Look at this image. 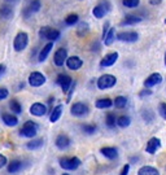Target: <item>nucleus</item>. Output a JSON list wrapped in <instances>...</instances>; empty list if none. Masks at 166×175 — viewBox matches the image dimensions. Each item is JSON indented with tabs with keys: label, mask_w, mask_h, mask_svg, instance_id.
<instances>
[{
	"label": "nucleus",
	"mask_w": 166,
	"mask_h": 175,
	"mask_svg": "<svg viewBox=\"0 0 166 175\" xmlns=\"http://www.w3.org/2000/svg\"><path fill=\"white\" fill-rule=\"evenodd\" d=\"M82 161L77 156H64L59 158V166L65 171H75L81 167Z\"/></svg>",
	"instance_id": "f257e3e1"
},
{
	"label": "nucleus",
	"mask_w": 166,
	"mask_h": 175,
	"mask_svg": "<svg viewBox=\"0 0 166 175\" xmlns=\"http://www.w3.org/2000/svg\"><path fill=\"white\" fill-rule=\"evenodd\" d=\"M38 131H39V125L35 121H26L22 125V127L20 128L18 135L21 138L34 139V138H37Z\"/></svg>",
	"instance_id": "f03ea898"
},
{
	"label": "nucleus",
	"mask_w": 166,
	"mask_h": 175,
	"mask_svg": "<svg viewBox=\"0 0 166 175\" xmlns=\"http://www.w3.org/2000/svg\"><path fill=\"white\" fill-rule=\"evenodd\" d=\"M117 84V78L113 74H102L96 79V87L100 91H107L113 87H116Z\"/></svg>",
	"instance_id": "7ed1b4c3"
},
{
	"label": "nucleus",
	"mask_w": 166,
	"mask_h": 175,
	"mask_svg": "<svg viewBox=\"0 0 166 175\" xmlns=\"http://www.w3.org/2000/svg\"><path fill=\"white\" fill-rule=\"evenodd\" d=\"M39 38L42 39V40H47V42H57L61 37V32H60V30L57 29H53V28H49V26H43V28H40L38 32Z\"/></svg>",
	"instance_id": "20e7f679"
},
{
	"label": "nucleus",
	"mask_w": 166,
	"mask_h": 175,
	"mask_svg": "<svg viewBox=\"0 0 166 175\" xmlns=\"http://www.w3.org/2000/svg\"><path fill=\"white\" fill-rule=\"evenodd\" d=\"M29 46V34L26 31H18L13 39V49L14 52H22Z\"/></svg>",
	"instance_id": "39448f33"
},
{
	"label": "nucleus",
	"mask_w": 166,
	"mask_h": 175,
	"mask_svg": "<svg viewBox=\"0 0 166 175\" xmlns=\"http://www.w3.org/2000/svg\"><path fill=\"white\" fill-rule=\"evenodd\" d=\"M110 9H112V4H110L109 0H100V1H99L97 4L93 7L92 14H93L95 18L101 20V18H104L108 13H109Z\"/></svg>",
	"instance_id": "423d86ee"
},
{
	"label": "nucleus",
	"mask_w": 166,
	"mask_h": 175,
	"mask_svg": "<svg viewBox=\"0 0 166 175\" xmlns=\"http://www.w3.org/2000/svg\"><path fill=\"white\" fill-rule=\"evenodd\" d=\"M90 113V107L88 104L83 101H77L70 105V114L75 118H83L87 117Z\"/></svg>",
	"instance_id": "0eeeda50"
},
{
	"label": "nucleus",
	"mask_w": 166,
	"mask_h": 175,
	"mask_svg": "<svg viewBox=\"0 0 166 175\" xmlns=\"http://www.w3.org/2000/svg\"><path fill=\"white\" fill-rule=\"evenodd\" d=\"M46 82H47V77L42 71H31L28 77L29 86L34 87V88H39L43 84H46Z\"/></svg>",
	"instance_id": "6e6552de"
},
{
	"label": "nucleus",
	"mask_w": 166,
	"mask_h": 175,
	"mask_svg": "<svg viewBox=\"0 0 166 175\" xmlns=\"http://www.w3.org/2000/svg\"><path fill=\"white\" fill-rule=\"evenodd\" d=\"M73 83H74L73 78H71L69 74L60 73L56 77V84L62 90V92H64V93L69 92V90H70V87L73 86Z\"/></svg>",
	"instance_id": "1a4fd4ad"
},
{
	"label": "nucleus",
	"mask_w": 166,
	"mask_h": 175,
	"mask_svg": "<svg viewBox=\"0 0 166 175\" xmlns=\"http://www.w3.org/2000/svg\"><path fill=\"white\" fill-rule=\"evenodd\" d=\"M117 40L122 43H136L139 40V34L134 30H123L117 32Z\"/></svg>",
	"instance_id": "9d476101"
},
{
	"label": "nucleus",
	"mask_w": 166,
	"mask_h": 175,
	"mask_svg": "<svg viewBox=\"0 0 166 175\" xmlns=\"http://www.w3.org/2000/svg\"><path fill=\"white\" fill-rule=\"evenodd\" d=\"M68 49L64 47L57 48L53 53V64H55L57 68H62L65 65L66 60H68Z\"/></svg>",
	"instance_id": "9b49d317"
},
{
	"label": "nucleus",
	"mask_w": 166,
	"mask_h": 175,
	"mask_svg": "<svg viewBox=\"0 0 166 175\" xmlns=\"http://www.w3.org/2000/svg\"><path fill=\"white\" fill-rule=\"evenodd\" d=\"M29 113L32 117H44L48 113V107L44 102H34L32 105H30Z\"/></svg>",
	"instance_id": "f8f14e48"
},
{
	"label": "nucleus",
	"mask_w": 166,
	"mask_h": 175,
	"mask_svg": "<svg viewBox=\"0 0 166 175\" xmlns=\"http://www.w3.org/2000/svg\"><path fill=\"white\" fill-rule=\"evenodd\" d=\"M118 57H119V53L117 52V51H113V52L107 53V55L101 59L100 68L105 69V68H110V66H113L117 61H118Z\"/></svg>",
	"instance_id": "ddd939ff"
},
{
	"label": "nucleus",
	"mask_w": 166,
	"mask_h": 175,
	"mask_svg": "<svg viewBox=\"0 0 166 175\" xmlns=\"http://www.w3.org/2000/svg\"><path fill=\"white\" fill-rule=\"evenodd\" d=\"M55 145L60 150H66L71 147V139L66 134H59L55 139Z\"/></svg>",
	"instance_id": "4468645a"
},
{
	"label": "nucleus",
	"mask_w": 166,
	"mask_h": 175,
	"mask_svg": "<svg viewBox=\"0 0 166 175\" xmlns=\"http://www.w3.org/2000/svg\"><path fill=\"white\" fill-rule=\"evenodd\" d=\"M25 167H26V165L22 159H12L7 165V173L13 175V174H17V173H20V171H22Z\"/></svg>",
	"instance_id": "2eb2a0df"
},
{
	"label": "nucleus",
	"mask_w": 166,
	"mask_h": 175,
	"mask_svg": "<svg viewBox=\"0 0 166 175\" xmlns=\"http://www.w3.org/2000/svg\"><path fill=\"white\" fill-rule=\"evenodd\" d=\"M65 66L71 71H77L79 70L83 66V60L79 56H69L68 60L65 62Z\"/></svg>",
	"instance_id": "dca6fc26"
},
{
	"label": "nucleus",
	"mask_w": 166,
	"mask_h": 175,
	"mask_svg": "<svg viewBox=\"0 0 166 175\" xmlns=\"http://www.w3.org/2000/svg\"><path fill=\"white\" fill-rule=\"evenodd\" d=\"M162 80H164V78H162V75L160 73H152L146 78L143 84L147 88H152V87H156V86H158V84H161Z\"/></svg>",
	"instance_id": "f3484780"
},
{
	"label": "nucleus",
	"mask_w": 166,
	"mask_h": 175,
	"mask_svg": "<svg viewBox=\"0 0 166 175\" xmlns=\"http://www.w3.org/2000/svg\"><path fill=\"white\" fill-rule=\"evenodd\" d=\"M161 148V139L153 136L150 138L149 140L147 141V145H146V152L148 155H156L157 150Z\"/></svg>",
	"instance_id": "a211bd4d"
},
{
	"label": "nucleus",
	"mask_w": 166,
	"mask_h": 175,
	"mask_svg": "<svg viewBox=\"0 0 166 175\" xmlns=\"http://www.w3.org/2000/svg\"><path fill=\"white\" fill-rule=\"evenodd\" d=\"M100 155L109 161H114V159L118 158L119 153L116 147H102L100 149Z\"/></svg>",
	"instance_id": "6ab92c4d"
},
{
	"label": "nucleus",
	"mask_w": 166,
	"mask_h": 175,
	"mask_svg": "<svg viewBox=\"0 0 166 175\" xmlns=\"http://www.w3.org/2000/svg\"><path fill=\"white\" fill-rule=\"evenodd\" d=\"M1 121L3 123H4L5 126H8V127H16V126H18L20 121H18V117H17V114L14 113H3L1 114Z\"/></svg>",
	"instance_id": "aec40b11"
},
{
	"label": "nucleus",
	"mask_w": 166,
	"mask_h": 175,
	"mask_svg": "<svg viewBox=\"0 0 166 175\" xmlns=\"http://www.w3.org/2000/svg\"><path fill=\"white\" fill-rule=\"evenodd\" d=\"M141 21H143V17L140 14L130 13V14H126L125 18L121 21V26H132V25H136V23H140Z\"/></svg>",
	"instance_id": "412c9836"
},
{
	"label": "nucleus",
	"mask_w": 166,
	"mask_h": 175,
	"mask_svg": "<svg viewBox=\"0 0 166 175\" xmlns=\"http://www.w3.org/2000/svg\"><path fill=\"white\" fill-rule=\"evenodd\" d=\"M52 49H53V42H48L46 46L39 51V53H38V62H44V61H46Z\"/></svg>",
	"instance_id": "4be33fe9"
},
{
	"label": "nucleus",
	"mask_w": 166,
	"mask_h": 175,
	"mask_svg": "<svg viewBox=\"0 0 166 175\" xmlns=\"http://www.w3.org/2000/svg\"><path fill=\"white\" fill-rule=\"evenodd\" d=\"M62 111H64V105H61V104L56 105V107L49 111V122L51 123H56L57 121L61 118Z\"/></svg>",
	"instance_id": "5701e85b"
},
{
	"label": "nucleus",
	"mask_w": 166,
	"mask_h": 175,
	"mask_svg": "<svg viewBox=\"0 0 166 175\" xmlns=\"http://www.w3.org/2000/svg\"><path fill=\"white\" fill-rule=\"evenodd\" d=\"M75 34L79 38H84L90 34V25L86 21H79L77 25V30H75Z\"/></svg>",
	"instance_id": "b1692460"
},
{
	"label": "nucleus",
	"mask_w": 166,
	"mask_h": 175,
	"mask_svg": "<svg viewBox=\"0 0 166 175\" xmlns=\"http://www.w3.org/2000/svg\"><path fill=\"white\" fill-rule=\"evenodd\" d=\"M95 107L100 110H105V109H109V108L114 107V102L109 97H100L95 101Z\"/></svg>",
	"instance_id": "393cba45"
},
{
	"label": "nucleus",
	"mask_w": 166,
	"mask_h": 175,
	"mask_svg": "<svg viewBox=\"0 0 166 175\" xmlns=\"http://www.w3.org/2000/svg\"><path fill=\"white\" fill-rule=\"evenodd\" d=\"M13 16H14V11L11 5L5 4L0 7V18H3L4 21H9L13 18Z\"/></svg>",
	"instance_id": "a878e982"
},
{
	"label": "nucleus",
	"mask_w": 166,
	"mask_h": 175,
	"mask_svg": "<svg viewBox=\"0 0 166 175\" xmlns=\"http://www.w3.org/2000/svg\"><path fill=\"white\" fill-rule=\"evenodd\" d=\"M44 145V139L42 138H34V139H30V141L26 143V149L29 150H38L40 148H43Z\"/></svg>",
	"instance_id": "bb28decb"
},
{
	"label": "nucleus",
	"mask_w": 166,
	"mask_h": 175,
	"mask_svg": "<svg viewBox=\"0 0 166 175\" xmlns=\"http://www.w3.org/2000/svg\"><path fill=\"white\" fill-rule=\"evenodd\" d=\"M105 126L109 130H114L117 127V116L113 111H108L105 114Z\"/></svg>",
	"instance_id": "cd10ccee"
},
{
	"label": "nucleus",
	"mask_w": 166,
	"mask_h": 175,
	"mask_svg": "<svg viewBox=\"0 0 166 175\" xmlns=\"http://www.w3.org/2000/svg\"><path fill=\"white\" fill-rule=\"evenodd\" d=\"M81 131L87 136H91V135H95L97 132V126L93 125V123H82L81 125Z\"/></svg>",
	"instance_id": "c85d7f7f"
},
{
	"label": "nucleus",
	"mask_w": 166,
	"mask_h": 175,
	"mask_svg": "<svg viewBox=\"0 0 166 175\" xmlns=\"http://www.w3.org/2000/svg\"><path fill=\"white\" fill-rule=\"evenodd\" d=\"M138 175H160V171L153 166L144 165L138 170Z\"/></svg>",
	"instance_id": "c756f323"
},
{
	"label": "nucleus",
	"mask_w": 166,
	"mask_h": 175,
	"mask_svg": "<svg viewBox=\"0 0 166 175\" xmlns=\"http://www.w3.org/2000/svg\"><path fill=\"white\" fill-rule=\"evenodd\" d=\"M8 107H9V109L12 113L17 114V116H20V114H22L23 111V108H22V104L16 100V99H12V100H9V104H8Z\"/></svg>",
	"instance_id": "7c9ffc66"
},
{
	"label": "nucleus",
	"mask_w": 166,
	"mask_h": 175,
	"mask_svg": "<svg viewBox=\"0 0 166 175\" xmlns=\"http://www.w3.org/2000/svg\"><path fill=\"white\" fill-rule=\"evenodd\" d=\"M117 39V34H116V29L114 28H110L109 31H108V34L105 35V38L102 39V44L104 46H112V44L114 43V40Z\"/></svg>",
	"instance_id": "2f4dec72"
},
{
	"label": "nucleus",
	"mask_w": 166,
	"mask_h": 175,
	"mask_svg": "<svg viewBox=\"0 0 166 175\" xmlns=\"http://www.w3.org/2000/svg\"><path fill=\"white\" fill-rule=\"evenodd\" d=\"M141 118L147 123V125H150L153 123V121L156 118V113L152 109H143L141 110Z\"/></svg>",
	"instance_id": "473e14b6"
},
{
	"label": "nucleus",
	"mask_w": 166,
	"mask_h": 175,
	"mask_svg": "<svg viewBox=\"0 0 166 175\" xmlns=\"http://www.w3.org/2000/svg\"><path fill=\"white\" fill-rule=\"evenodd\" d=\"M130 125H131V118H130V116L122 114V116L117 117V127H119V128H127Z\"/></svg>",
	"instance_id": "72a5a7b5"
},
{
	"label": "nucleus",
	"mask_w": 166,
	"mask_h": 175,
	"mask_svg": "<svg viewBox=\"0 0 166 175\" xmlns=\"http://www.w3.org/2000/svg\"><path fill=\"white\" fill-rule=\"evenodd\" d=\"M114 102V108L116 109H125L126 107H127V104H129V100H127V97L126 96H117L116 99L113 100Z\"/></svg>",
	"instance_id": "f704fd0d"
},
{
	"label": "nucleus",
	"mask_w": 166,
	"mask_h": 175,
	"mask_svg": "<svg viewBox=\"0 0 166 175\" xmlns=\"http://www.w3.org/2000/svg\"><path fill=\"white\" fill-rule=\"evenodd\" d=\"M78 22H79V16H78L77 13L68 14L64 20L65 26H69V28H71V26H74V25H78Z\"/></svg>",
	"instance_id": "c9c22d12"
},
{
	"label": "nucleus",
	"mask_w": 166,
	"mask_h": 175,
	"mask_svg": "<svg viewBox=\"0 0 166 175\" xmlns=\"http://www.w3.org/2000/svg\"><path fill=\"white\" fill-rule=\"evenodd\" d=\"M28 7H29V9L32 12V14L38 13V12L42 9V1H40V0H31Z\"/></svg>",
	"instance_id": "e433bc0d"
},
{
	"label": "nucleus",
	"mask_w": 166,
	"mask_h": 175,
	"mask_svg": "<svg viewBox=\"0 0 166 175\" xmlns=\"http://www.w3.org/2000/svg\"><path fill=\"white\" fill-rule=\"evenodd\" d=\"M122 5L127 9H134L140 5V0H122Z\"/></svg>",
	"instance_id": "4c0bfd02"
},
{
	"label": "nucleus",
	"mask_w": 166,
	"mask_h": 175,
	"mask_svg": "<svg viewBox=\"0 0 166 175\" xmlns=\"http://www.w3.org/2000/svg\"><path fill=\"white\" fill-rule=\"evenodd\" d=\"M158 114L162 119L166 121V102H160L158 104Z\"/></svg>",
	"instance_id": "58836bf2"
},
{
	"label": "nucleus",
	"mask_w": 166,
	"mask_h": 175,
	"mask_svg": "<svg viewBox=\"0 0 166 175\" xmlns=\"http://www.w3.org/2000/svg\"><path fill=\"white\" fill-rule=\"evenodd\" d=\"M8 96H9V91L7 87H0V101L8 99Z\"/></svg>",
	"instance_id": "ea45409f"
},
{
	"label": "nucleus",
	"mask_w": 166,
	"mask_h": 175,
	"mask_svg": "<svg viewBox=\"0 0 166 175\" xmlns=\"http://www.w3.org/2000/svg\"><path fill=\"white\" fill-rule=\"evenodd\" d=\"M150 95H152V90L147 88V87H144V90H141V91L139 92V97H141V99L147 97V96H150Z\"/></svg>",
	"instance_id": "a19ab883"
},
{
	"label": "nucleus",
	"mask_w": 166,
	"mask_h": 175,
	"mask_svg": "<svg viewBox=\"0 0 166 175\" xmlns=\"http://www.w3.org/2000/svg\"><path fill=\"white\" fill-rule=\"evenodd\" d=\"M8 158H7V156H4V155H1L0 153V170L1 169H4V167H7V165H8Z\"/></svg>",
	"instance_id": "79ce46f5"
},
{
	"label": "nucleus",
	"mask_w": 166,
	"mask_h": 175,
	"mask_svg": "<svg viewBox=\"0 0 166 175\" xmlns=\"http://www.w3.org/2000/svg\"><path fill=\"white\" fill-rule=\"evenodd\" d=\"M75 87H77V82L74 80L73 86L70 87V90H69V92H68V99H66V102H70V100H71V96H73V93H74V91H75Z\"/></svg>",
	"instance_id": "37998d69"
},
{
	"label": "nucleus",
	"mask_w": 166,
	"mask_h": 175,
	"mask_svg": "<svg viewBox=\"0 0 166 175\" xmlns=\"http://www.w3.org/2000/svg\"><path fill=\"white\" fill-rule=\"evenodd\" d=\"M31 16H32V12L29 9V7H25V8H23V9H22V17H23V18H25V20H29Z\"/></svg>",
	"instance_id": "c03bdc74"
},
{
	"label": "nucleus",
	"mask_w": 166,
	"mask_h": 175,
	"mask_svg": "<svg viewBox=\"0 0 166 175\" xmlns=\"http://www.w3.org/2000/svg\"><path fill=\"white\" fill-rule=\"evenodd\" d=\"M130 164H126V165H123L122 166V169H121V171H119V174L118 175H129L130 174Z\"/></svg>",
	"instance_id": "a18cd8bd"
},
{
	"label": "nucleus",
	"mask_w": 166,
	"mask_h": 175,
	"mask_svg": "<svg viewBox=\"0 0 166 175\" xmlns=\"http://www.w3.org/2000/svg\"><path fill=\"white\" fill-rule=\"evenodd\" d=\"M109 29H110V23L107 21V22L104 23V26H102V34H101V39H104V38H105V35L108 34V31H109Z\"/></svg>",
	"instance_id": "49530a36"
},
{
	"label": "nucleus",
	"mask_w": 166,
	"mask_h": 175,
	"mask_svg": "<svg viewBox=\"0 0 166 175\" xmlns=\"http://www.w3.org/2000/svg\"><path fill=\"white\" fill-rule=\"evenodd\" d=\"M91 51H92V52H99V51H100V44H99L97 42L92 43V46H91Z\"/></svg>",
	"instance_id": "de8ad7c7"
},
{
	"label": "nucleus",
	"mask_w": 166,
	"mask_h": 175,
	"mask_svg": "<svg viewBox=\"0 0 166 175\" xmlns=\"http://www.w3.org/2000/svg\"><path fill=\"white\" fill-rule=\"evenodd\" d=\"M5 71H7V66H5L4 64H0V78L5 74Z\"/></svg>",
	"instance_id": "09e8293b"
},
{
	"label": "nucleus",
	"mask_w": 166,
	"mask_h": 175,
	"mask_svg": "<svg viewBox=\"0 0 166 175\" xmlns=\"http://www.w3.org/2000/svg\"><path fill=\"white\" fill-rule=\"evenodd\" d=\"M148 3H149L150 5H155V7H156V5H160V4H161L162 0H148Z\"/></svg>",
	"instance_id": "8fccbe9b"
},
{
	"label": "nucleus",
	"mask_w": 166,
	"mask_h": 175,
	"mask_svg": "<svg viewBox=\"0 0 166 175\" xmlns=\"http://www.w3.org/2000/svg\"><path fill=\"white\" fill-rule=\"evenodd\" d=\"M25 86H26L25 82H20L18 86H17V91H21V90H23V88H25Z\"/></svg>",
	"instance_id": "3c124183"
},
{
	"label": "nucleus",
	"mask_w": 166,
	"mask_h": 175,
	"mask_svg": "<svg viewBox=\"0 0 166 175\" xmlns=\"http://www.w3.org/2000/svg\"><path fill=\"white\" fill-rule=\"evenodd\" d=\"M55 100H56V99H55V97H53V96H51V97H49V99H48V101H47V104H48V105H49V107H52V105H53V102H55Z\"/></svg>",
	"instance_id": "603ef678"
},
{
	"label": "nucleus",
	"mask_w": 166,
	"mask_h": 175,
	"mask_svg": "<svg viewBox=\"0 0 166 175\" xmlns=\"http://www.w3.org/2000/svg\"><path fill=\"white\" fill-rule=\"evenodd\" d=\"M139 157H131V158H130V162H131V164H138V161H139Z\"/></svg>",
	"instance_id": "864d4df0"
},
{
	"label": "nucleus",
	"mask_w": 166,
	"mask_h": 175,
	"mask_svg": "<svg viewBox=\"0 0 166 175\" xmlns=\"http://www.w3.org/2000/svg\"><path fill=\"white\" fill-rule=\"evenodd\" d=\"M164 61H165V66H166V52H165V57H164Z\"/></svg>",
	"instance_id": "5fc2aeb1"
},
{
	"label": "nucleus",
	"mask_w": 166,
	"mask_h": 175,
	"mask_svg": "<svg viewBox=\"0 0 166 175\" xmlns=\"http://www.w3.org/2000/svg\"><path fill=\"white\" fill-rule=\"evenodd\" d=\"M61 175H71V174H69V173H62Z\"/></svg>",
	"instance_id": "6e6d98bb"
},
{
	"label": "nucleus",
	"mask_w": 166,
	"mask_h": 175,
	"mask_svg": "<svg viewBox=\"0 0 166 175\" xmlns=\"http://www.w3.org/2000/svg\"><path fill=\"white\" fill-rule=\"evenodd\" d=\"M7 1H16V0H7Z\"/></svg>",
	"instance_id": "4d7b16f0"
},
{
	"label": "nucleus",
	"mask_w": 166,
	"mask_h": 175,
	"mask_svg": "<svg viewBox=\"0 0 166 175\" xmlns=\"http://www.w3.org/2000/svg\"><path fill=\"white\" fill-rule=\"evenodd\" d=\"M165 23H166V18H165Z\"/></svg>",
	"instance_id": "13d9d810"
}]
</instances>
